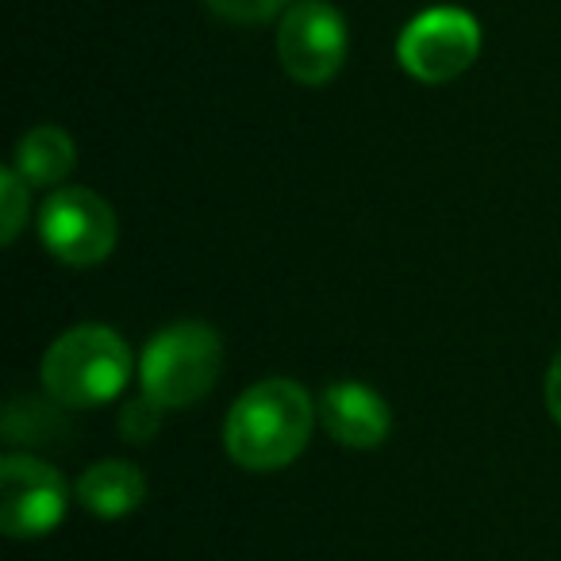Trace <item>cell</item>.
Instances as JSON below:
<instances>
[{
    "mask_svg": "<svg viewBox=\"0 0 561 561\" xmlns=\"http://www.w3.org/2000/svg\"><path fill=\"white\" fill-rule=\"evenodd\" d=\"M312 423L316 404L305 385L289 377H270L231 404L224 423V446L234 466L250 473H273L305 454Z\"/></svg>",
    "mask_w": 561,
    "mask_h": 561,
    "instance_id": "obj_1",
    "label": "cell"
},
{
    "mask_svg": "<svg viewBox=\"0 0 561 561\" xmlns=\"http://www.w3.org/2000/svg\"><path fill=\"white\" fill-rule=\"evenodd\" d=\"M131 377V351L112 328L81 323L43 354V389L66 408H93L119 397Z\"/></svg>",
    "mask_w": 561,
    "mask_h": 561,
    "instance_id": "obj_2",
    "label": "cell"
},
{
    "mask_svg": "<svg viewBox=\"0 0 561 561\" xmlns=\"http://www.w3.org/2000/svg\"><path fill=\"white\" fill-rule=\"evenodd\" d=\"M219 366H224V343L216 331L201 320H181L158 331L142 351V392L154 397L165 412L188 408L211 392Z\"/></svg>",
    "mask_w": 561,
    "mask_h": 561,
    "instance_id": "obj_3",
    "label": "cell"
},
{
    "mask_svg": "<svg viewBox=\"0 0 561 561\" xmlns=\"http://www.w3.org/2000/svg\"><path fill=\"white\" fill-rule=\"evenodd\" d=\"M481 55V27L461 9L420 12L397 43V58L423 85H446L461 78Z\"/></svg>",
    "mask_w": 561,
    "mask_h": 561,
    "instance_id": "obj_4",
    "label": "cell"
},
{
    "mask_svg": "<svg viewBox=\"0 0 561 561\" xmlns=\"http://www.w3.org/2000/svg\"><path fill=\"white\" fill-rule=\"evenodd\" d=\"M43 247L66 265H101L116 250L119 224L108 201L89 188H58L39 211Z\"/></svg>",
    "mask_w": 561,
    "mask_h": 561,
    "instance_id": "obj_5",
    "label": "cell"
},
{
    "mask_svg": "<svg viewBox=\"0 0 561 561\" xmlns=\"http://www.w3.org/2000/svg\"><path fill=\"white\" fill-rule=\"evenodd\" d=\"M277 58L300 85H328L346 62V20L323 0H300L277 27Z\"/></svg>",
    "mask_w": 561,
    "mask_h": 561,
    "instance_id": "obj_6",
    "label": "cell"
},
{
    "mask_svg": "<svg viewBox=\"0 0 561 561\" xmlns=\"http://www.w3.org/2000/svg\"><path fill=\"white\" fill-rule=\"evenodd\" d=\"M66 519L62 473L32 454H4L0 461V527L9 538H43Z\"/></svg>",
    "mask_w": 561,
    "mask_h": 561,
    "instance_id": "obj_7",
    "label": "cell"
},
{
    "mask_svg": "<svg viewBox=\"0 0 561 561\" xmlns=\"http://www.w3.org/2000/svg\"><path fill=\"white\" fill-rule=\"evenodd\" d=\"M320 420L328 435L351 450H377L392 431L389 404L358 381L328 385L320 397Z\"/></svg>",
    "mask_w": 561,
    "mask_h": 561,
    "instance_id": "obj_8",
    "label": "cell"
},
{
    "mask_svg": "<svg viewBox=\"0 0 561 561\" xmlns=\"http://www.w3.org/2000/svg\"><path fill=\"white\" fill-rule=\"evenodd\" d=\"M142 500H147V477L131 461L104 458L78 477V504L101 519H124Z\"/></svg>",
    "mask_w": 561,
    "mask_h": 561,
    "instance_id": "obj_9",
    "label": "cell"
},
{
    "mask_svg": "<svg viewBox=\"0 0 561 561\" xmlns=\"http://www.w3.org/2000/svg\"><path fill=\"white\" fill-rule=\"evenodd\" d=\"M73 162H78V150H73V139L62 127H35L20 139L12 170L27 185H58L73 170Z\"/></svg>",
    "mask_w": 561,
    "mask_h": 561,
    "instance_id": "obj_10",
    "label": "cell"
},
{
    "mask_svg": "<svg viewBox=\"0 0 561 561\" xmlns=\"http://www.w3.org/2000/svg\"><path fill=\"white\" fill-rule=\"evenodd\" d=\"M66 404L58 400H32V397H20L9 404L4 412V438L16 446H55L58 438L70 435V415L62 412Z\"/></svg>",
    "mask_w": 561,
    "mask_h": 561,
    "instance_id": "obj_11",
    "label": "cell"
},
{
    "mask_svg": "<svg viewBox=\"0 0 561 561\" xmlns=\"http://www.w3.org/2000/svg\"><path fill=\"white\" fill-rule=\"evenodd\" d=\"M0 208H4V231H0V239L12 242L27 219V181L16 170L0 173Z\"/></svg>",
    "mask_w": 561,
    "mask_h": 561,
    "instance_id": "obj_12",
    "label": "cell"
},
{
    "mask_svg": "<svg viewBox=\"0 0 561 561\" xmlns=\"http://www.w3.org/2000/svg\"><path fill=\"white\" fill-rule=\"evenodd\" d=\"M162 412L165 408L158 404L154 397L142 392L139 400H131V404L119 412V431H124L131 443H147V438H154L158 427H162Z\"/></svg>",
    "mask_w": 561,
    "mask_h": 561,
    "instance_id": "obj_13",
    "label": "cell"
},
{
    "mask_svg": "<svg viewBox=\"0 0 561 561\" xmlns=\"http://www.w3.org/2000/svg\"><path fill=\"white\" fill-rule=\"evenodd\" d=\"M219 20H231V24H265L280 9H289L293 0H204Z\"/></svg>",
    "mask_w": 561,
    "mask_h": 561,
    "instance_id": "obj_14",
    "label": "cell"
},
{
    "mask_svg": "<svg viewBox=\"0 0 561 561\" xmlns=\"http://www.w3.org/2000/svg\"><path fill=\"white\" fill-rule=\"evenodd\" d=\"M546 412L553 415V423H561V351L553 354L550 369H546Z\"/></svg>",
    "mask_w": 561,
    "mask_h": 561,
    "instance_id": "obj_15",
    "label": "cell"
}]
</instances>
